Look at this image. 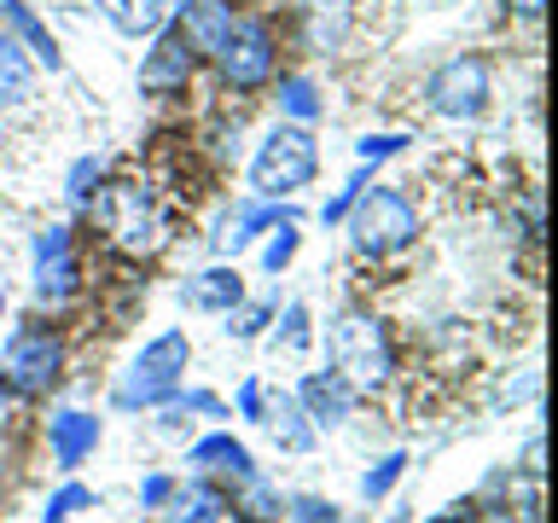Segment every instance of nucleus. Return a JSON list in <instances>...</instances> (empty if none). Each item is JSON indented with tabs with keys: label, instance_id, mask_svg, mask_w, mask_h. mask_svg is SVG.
<instances>
[{
	"label": "nucleus",
	"instance_id": "f257e3e1",
	"mask_svg": "<svg viewBox=\"0 0 558 523\" xmlns=\"http://www.w3.org/2000/svg\"><path fill=\"white\" fill-rule=\"evenodd\" d=\"M331 373H338L349 390H378L384 378L396 373V349H390V331H384V320H373V314L349 308L338 314V326H331Z\"/></svg>",
	"mask_w": 558,
	"mask_h": 523
},
{
	"label": "nucleus",
	"instance_id": "f03ea898",
	"mask_svg": "<svg viewBox=\"0 0 558 523\" xmlns=\"http://www.w3.org/2000/svg\"><path fill=\"white\" fill-rule=\"evenodd\" d=\"M186 355H192V343H186V331H163V338H151L146 349H140V361L122 373L117 384V408L122 413H134V408H157V401H169L174 396V384H181L186 373Z\"/></svg>",
	"mask_w": 558,
	"mask_h": 523
},
{
	"label": "nucleus",
	"instance_id": "7ed1b4c3",
	"mask_svg": "<svg viewBox=\"0 0 558 523\" xmlns=\"http://www.w3.org/2000/svg\"><path fill=\"white\" fill-rule=\"evenodd\" d=\"M59 373H64V343L47 326H24L7 343V361H0V390L29 401V396H47Z\"/></svg>",
	"mask_w": 558,
	"mask_h": 523
},
{
	"label": "nucleus",
	"instance_id": "20e7f679",
	"mask_svg": "<svg viewBox=\"0 0 558 523\" xmlns=\"http://www.w3.org/2000/svg\"><path fill=\"white\" fill-rule=\"evenodd\" d=\"M99 221H105V233H111L117 251H129V256H151L157 244H163V216H157L151 192H146V186H134V181L105 186Z\"/></svg>",
	"mask_w": 558,
	"mask_h": 523
},
{
	"label": "nucleus",
	"instance_id": "39448f33",
	"mask_svg": "<svg viewBox=\"0 0 558 523\" xmlns=\"http://www.w3.org/2000/svg\"><path fill=\"white\" fill-rule=\"evenodd\" d=\"M314 163H320V151H314V139L303 129H274L251 163V181L262 198H286V192L314 181Z\"/></svg>",
	"mask_w": 558,
	"mask_h": 523
},
{
	"label": "nucleus",
	"instance_id": "423d86ee",
	"mask_svg": "<svg viewBox=\"0 0 558 523\" xmlns=\"http://www.w3.org/2000/svg\"><path fill=\"white\" fill-rule=\"evenodd\" d=\"M413 239H418V216H413V204L401 198V192L378 186L355 204V251L361 256H390Z\"/></svg>",
	"mask_w": 558,
	"mask_h": 523
},
{
	"label": "nucleus",
	"instance_id": "0eeeda50",
	"mask_svg": "<svg viewBox=\"0 0 558 523\" xmlns=\"http://www.w3.org/2000/svg\"><path fill=\"white\" fill-rule=\"evenodd\" d=\"M425 94H430V105L442 117H483V105H488V64L483 59H448L430 76Z\"/></svg>",
	"mask_w": 558,
	"mask_h": 523
},
{
	"label": "nucleus",
	"instance_id": "6e6552de",
	"mask_svg": "<svg viewBox=\"0 0 558 523\" xmlns=\"http://www.w3.org/2000/svg\"><path fill=\"white\" fill-rule=\"evenodd\" d=\"M221 59V76L233 87H262L274 76V35L268 24H233V35L216 47Z\"/></svg>",
	"mask_w": 558,
	"mask_h": 523
},
{
	"label": "nucleus",
	"instance_id": "1a4fd4ad",
	"mask_svg": "<svg viewBox=\"0 0 558 523\" xmlns=\"http://www.w3.org/2000/svg\"><path fill=\"white\" fill-rule=\"evenodd\" d=\"M296 408L308 413L314 430H331V425H343V418H349V408H355V390H349L338 373H308L303 390H296Z\"/></svg>",
	"mask_w": 558,
	"mask_h": 523
},
{
	"label": "nucleus",
	"instance_id": "9d476101",
	"mask_svg": "<svg viewBox=\"0 0 558 523\" xmlns=\"http://www.w3.org/2000/svg\"><path fill=\"white\" fill-rule=\"evenodd\" d=\"M192 76V47L181 41V29H169L163 41L146 52V64H140V87L146 94H181Z\"/></svg>",
	"mask_w": 558,
	"mask_h": 523
},
{
	"label": "nucleus",
	"instance_id": "9b49d317",
	"mask_svg": "<svg viewBox=\"0 0 558 523\" xmlns=\"http://www.w3.org/2000/svg\"><path fill=\"white\" fill-rule=\"evenodd\" d=\"M233 24H239L233 0H186L181 7V41L192 52H216L233 35Z\"/></svg>",
	"mask_w": 558,
	"mask_h": 523
},
{
	"label": "nucleus",
	"instance_id": "f8f14e48",
	"mask_svg": "<svg viewBox=\"0 0 558 523\" xmlns=\"http://www.w3.org/2000/svg\"><path fill=\"white\" fill-rule=\"evenodd\" d=\"M47 442H52V460H59V471H76L87 453H94L99 442V418L94 413H59L47 425Z\"/></svg>",
	"mask_w": 558,
	"mask_h": 523
},
{
	"label": "nucleus",
	"instance_id": "ddd939ff",
	"mask_svg": "<svg viewBox=\"0 0 558 523\" xmlns=\"http://www.w3.org/2000/svg\"><path fill=\"white\" fill-rule=\"evenodd\" d=\"M244 296V279L233 268H209L186 285V308H209V314H233Z\"/></svg>",
	"mask_w": 558,
	"mask_h": 523
},
{
	"label": "nucleus",
	"instance_id": "4468645a",
	"mask_svg": "<svg viewBox=\"0 0 558 523\" xmlns=\"http://www.w3.org/2000/svg\"><path fill=\"white\" fill-rule=\"evenodd\" d=\"M186 460L198 465V471H221V477H233V483H239V477H251V471H256L251 448H244V442H233V436H204V442L192 448Z\"/></svg>",
	"mask_w": 558,
	"mask_h": 523
},
{
	"label": "nucleus",
	"instance_id": "2eb2a0df",
	"mask_svg": "<svg viewBox=\"0 0 558 523\" xmlns=\"http://www.w3.org/2000/svg\"><path fill=\"white\" fill-rule=\"evenodd\" d=\"M262 418H268L274 442L286 448V453H308L314 448V425H308V413L296 408V396H274V408L262 413Z\"/></svg>",
	"mask_w": 558,
	"mask_h": 523
},
{
	"label": "nucleus",
	"instance_id": "dca6fc26",
	"mask_svg": "<svg viewBox=\"0 0 558 523\" xmlns=\"http://www.w3.org/2000/svg\"><path fill=\"white\" fill-rule=\"evenodd\" d=\"M29 87H35V70H29V59H24V47H17L12 35L0 29V105H24Z\"/></svg>",
	"mask_w": 558,
	"mask_h": 523
},
{
	"label": "nucleus",
	"instance_id": "f3484780",
	"mask_svg": "<svg viewBox=\"0 0 558 523\" xmlns=\"http://www.w3.org/2000/svg\"><path fill=\"white\" fill-rule=\"evenodd\" d=\"M70 291H76V256L70 251L35 256V296H41V303H64Z\"/></svg>",
	"mask_w": 558,
	"mask_h": 523
},
{
	"label": "nucleus",
	"instance_id": "a211bd4d",
	"mask_svg": "<svg viewBox=\"0 0 558 523\" xmlns=\"http://www.w3.org/2000/svg\"><path fill=\"white\" fill-rule=\"evenodd\" d=\"M174 7V0H99V12L111 17V24L122 29V35H140V29H151L157 17H163Z\"/></svg>",
	"mask_w": 558,
	"mask_h": 523
},
{
	"label": "nucleus",
	"instance_id": "6ab92c4d",
	"mask_svg": "<svg viewBox=\"0 0 558 523\" xmlns=\"http://www.w3.org/2000/svg\"><path fill=\"white\" fill-rule=\"evenodd\" d=\"M0 17H7V24H12L17 35H24V47H35V59H41L47 70H59V47H52V35L41 29V17L24 12L17 0H0Z\"/></svg>",
	"mask_w": 558,
	"mask_h": 523
},
{
	"label": "nucleus",
	"instance_id": "aec40b11",
	"mask_svg": "<svg viewBox=\"0 0 558 523\" xmlns=\"http://www.w3.org/2000/svg\"><path fill=\"white\" fill-rule=\"evenodd\" d=\"M221 512H227V495H216L209 483H192V488H181L169 523H221Z\"/></svg>",
	"mask_w": 558,
	"mask_h": 523
},
{
	"label": "nucleus",
	"instance_id": "412c9836",
	"mask_svg": "<svg viewBox=\"0 0 558 523\" xmlns=\"http://www.w3.org/2000/svg\"><path fill=\"white\" fill-rule=\"evenodd\" d=\"M233 512H239L244 523H279V495H274V488L251 471V477H239V500H233Z\"/></svg>",
	"mask_w": 558,
	"mask_h": 523
},
{
	"label": "nucleus",
	"instance_id": "4be33fe9",
	"mask_svg": "<svg viewBox=\"0 0 558 523\" xmlns=\"http://www.w3.org/2000/svg\"><path fill=\"white\" fill-rule=\"evenodd\" d=\"M274 221H286V216H274V209L251 204V209H239V216L227 221V233H216V244H221V251H239V244L256 239V227H274Z\"/></svg>",
	"mask_w": 558,
	"mask_h": 523
},
{
	"label": "nucleus",
	"instance_id": "5701e85b",
	"mask_svg": "<svg viewBox=\"0 0 558 523\" xmlns=\"http://www.w3.org/2000/svg\"><path fill=\"white\" fill-rule=\"evenodd\" d=\"M401 471H408V453H384V460L361 477V495H366V500H384V495L401 483Z\"/></svg>",
	"mask_w": 558,
	"mask_h": 523
},
{
	"label": "nucleus",
	"instance_id": "b1692460",
	"mask_svg": "<svg viewBox=\"0 0 558 523\" xmlns=\"http://www.w3.org/2000/svg\"><path fill=\"white\" fill-rule=\"evenodd\" d=\"M279 105H286L291 117H320V99H314V82H303V76H291V82H279Z\"/></svg>",
	"mask_w": 558,
	"mask_h": 523
},
{
	"label": "nucleus",
	"instance_id": "393cba45",
	"mask_svg": "<svg viewBox=\"0 0 558 523\" xmlns=\"http://www.w3.org/2000/svg\"><path fill=\"white\" fill-rule=\"evenodd\" d=\"M274 343H286V355H303V349H308V308L303 303L286 308V326H279Z\"/></svg>",
	"mask_w": 558,
	"mask_h": 523
},
{
	"label": "nucleus",
	"instance_id": "a878e982",
	"mask_svg": "<svg viewBox=\"0 0 558 523\" xmlns=\"http://www.w3.org/2000/svg\"><path fill=\"white\" fill-rule=\"evenodd\" d=\"M82 506H94V495H87V488H82V483H64V488H59V495H52V500H47V523H64V518H76V512H82Z\"/></svg>",
	"mask_w": 558,
	"mask_h": 523
},
{
	"label": "nucleus",
	"instance_id": "bb28decb",
	"mask_svg": "<svg viewBox=\"0 0 558 523\" xmlns=\"http://www.w3.org/2000/svg\"><path fill=\"white\" fill-rule=\"evenodd\" d=\"M291 256H296V216H291V221H279V239L268 244V251H262V268H268V273H279Z\"/></svg>",
	"mask_w": 558,
	"mask_h": 523
},
{
	"label": "nucleus",
	"instance_id": "cd10ccee",
	"mask_svg": "<svg viewBox=\"0 0 558 523\" xmlns=\"http://www.w3.org/2000/svg\"><path fill=\"white\" fill-rule=\"evenodd\" d=\"M291 523H338V506L320 495H296L291 500Z\"/></svg>",
	"mask_w": 558,
	"mask_h": 523
},
{
	"label": "nucleus",
	"instance_id": "c85d7f7f",
	"mask_svg": "<svg viewBox=\"0 0 558 523\" xmlns=\"http://www.w3.org/2000/svg\"><path fill=\"white\" fill-rule=\"evenodd\" d=\"M99 157H82L76 169H70V198H94V186H99Z\"/></svg>",
	"mask_w": 558,
	"mask_h": 523
},
{
	"label": "nucleus",
	"instance_id": "c756f323",
	"mask_svg": "<svg viewBox=\"0 0 558 523\" xmlns=\"http://www.w3.org/2000/svg\"><path fill=\"white\" fill-rule=\"evenodd\" d=\"M268 326V308H244V314H227V338H256Z\"/></svg>",
	"mask_w": 558,
	"mask_h": 523
},
{
	"label": "nucleus",
	"instance_id": "7c9ffc66",
	"mask_svg": "<svg viewBox=\"0 0 558 523\" xmlns=\"http://www.w3.org/2000/svg\"><path fill=\"white\" fill-rule=\"evenodd\" d=\"M401 146H408L401 134H366V139H361V157L373 163V157H390V151H401Z\"/></svg>",
	"mask_w": 558,
	"mask_h": 523
},
{
	"label": "nucleus",
	"instance_id": "2f4dec72",
	"mask_svg": "<svg viewBox=\"0 0 558 523\" xmlns=\"http://www.w3.org/2000/svg\"><path fill=\"white\" fill-rule=\"evenodd\" d=\"M239 413H244V418H262V384H256V378L239 384Z\"/></svg>",
	"mask_w": 558,
	"mask_h": 523
},
{
	"label": "nucleus",
	"instance_id": "473e14b6",
	"mask_svg": "<svg viewBox=\"0 0 558 523\" xmlns=\"http://www.w3.org/2000/svg\"><path fill=\"white\" fill-rule=\"evenodd\" d=\"M169 495H174L169 477H146V483H140V500H146V506H163Z\"/></svg>",
	"mask_w": 558,
	"mask_h": 523
},
{
	"label": "nucleus",
	"instance_id": "72a5a7b5",
	"mask_svg": "<svg viewBox=\"0 0 558 523\" xmlns=\"http://www.w3.org/2000/svg\"><path fill=\"white\" fill-rule=\"evenodd\" d=\"M506 7L523 12V17H541V7H547V0H506Z\"/></svg>",
	"mask_w": 558,
	"mask_h": 523
},
{
	"label": "nucleus",
	"instance_id": "f704fd0d",
	"mask_svg": "<svg viewBox=\"0 0 558 523\" xmlns=\"http://www.w3.org/2000/svg\"><path fill=\"white\" fill-rule=\"evenodd\" d=\"M430 523H477V518H471L465 506H460V512H442V518H430Z\"/></svg>",
	"mask_w": 558,
	"mask_h": 523
},
{
	"label": "nucleus",
	"instance_id": "c9c22d12",
	"mask_svg": "<svg viewBox=\"0 0 558 523\" xmlns=\"http://www.w3.org/2000/svg\"><path fill=\"white\" fill-rule=\"evenodd\" d=\"M390 523H413V512H408V506H396V512H390Z\"/></svg>",
	"mask_w": 558,
	"mask_h": 523
}]
</instances>
